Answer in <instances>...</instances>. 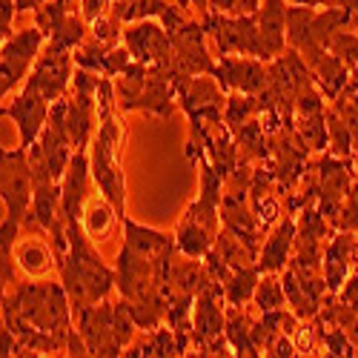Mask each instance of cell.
I'll list each match as a JSON object with an SVG mask.
<instances>
[{
	"label": "cell",
	"instance_id": "9a60e30c",
	"mask_svg": "<svg viewBox=\"0 0 358 358\" xmlns=\"http://www.w3.org/2000/svg\"><path fill=\"white\" fill-rule=\"evenodd\" d=\"M261 281V270L258 264H250V266H238L232 270L224 281V295H227V304L229 307H244L255 298V287Z\"/></svg>",
	"mask_w": 358,
	"mask_h": 358
},
{
	"label": "cell",
	"instance_id": "9c48e42d",
	"mask_svg": "<svg viewBox=\"0 0 358 358\" xmlns=\"http://www.w3.org/2000/svg\"><path fill=\"white\" fill-rule=\"evenodd\" d=\"M89 175H92V164L86 158V149H78L61 178V218L66 224L83 221L89 203Z\"/></svg>",
	"mask_w": 358,
	"mask_h": 358
},
{
	"label": "cell",
	"instance_id": "4fadbf2b",
	"mask_svg": "<svg viewBox=\"0 0 358 358\" xmlns=\"http://www.w3.org/2000/svg\"><path fill=\"white\" fill-rule=\"evenodd\" d=\"M215 238H218V235H215L210 227L201 224V221H195L192 215L184 213L181 224H178V232H175V247H178V252H181V255L206 258V252L215 247Z\"/></svg>",
	"mask_w": 358,
	"mask_h": 358
},
{
	"label": "cell",
	"instance_id": "cb8c5ba5",
	"mask_svg": "<svg viewBox=\"0 0 358 358\" xmlns=\"http://www.w3.org/2000/svg\"><path fill=\"white\" fill-rule=\"evenodd\" d=\"M0 3H3V12H0V35H3V41H6L9 35H15L12 32V17L17 12V3L15 0H0Z\"/></svg>",
	"mask_w": 358,
	"mask_h": 358
},
{
	"label": "cell",
	"instance_id": "484cf974",
	"mask_svg": "<svg viewBox=\"0 0 358 358\" xmlns=\"http://www.w3.org/2000/svg\"><path fill=\"white\" fill-rule=\"evenodd\" d=\"M210 9L221 15H235L238 12V0H210Z\"/></svg>",
	"mask_w": 358,
	"mask_h": 358
},
{
	"label": "cell",
	"instance_id": "7c38bea8",
	"mask_svg": "<svg viewBox=\"0 0 358 358\" xmlns=\"http://www.w3.org/2000/svg\"><path fill=\"white\" fill-rule=\"evenodd\" d=\"M295 238H298V229H295V221L292 218H284L281 224H275V229L266 238V244L261 250V258L255 261L261 273H281L284 266L292 261V250H295Z\"/></svg>",
	"mask_w": 358,
	"mask_h": 358
},
{
	"label": "cell",
	"instance_id": "7402d4cb",
	"mask_svg": "<svg viewBox=\"0 0 358 358\" xmlns=\"http://www.w3.org/2000/svg\"><path fill=\"white\" fill-rule=\"evenodd\" d=\"M318 338L321 333L315 327H295L292 330V341L298 347V355H315L318 352Z\"/></svg>",
	"mask_w": 358,
	"mask_h": 358
},
{
	"label": "cell",
	"instance_id": "44dd1931",
	"mask_svg": "<svg viewBox=\"0 0 358 358\" xmlns=\"http://www.w3.org/2000/svg\"><path fill=\"white\" fill-rule=\"evenodd\" d=\"M92 38L101 43V46H106V49H112V46H121V20H117L115 15H103V17H98L95 23H92Z\"/></svg>",
	"mask_w": 358,
	"mask_h": 358
},
{
	"label": "cell",
	"instance_id": "52a82bcc",
	"mask_svg": "<svg viewBox=\"0 0 358 358\" xmlns=\"http://www.w3.org/2000/svg\"><path fill=\"white\" fill-rule=\"evenodd\" d=\"M124 43H127V49L132 52V57L138 64L164 66V69L172 72V64H175L172 38H169L166 29L158 26L155 20H135V23H129L127 32H124Z\"/></svg>",
	"mask_w": 358,
	"mask_h": 358
},
{
	"label": "cell",
	"instance_id": "2e32d148",
	"mask_svg": "<svg viewBox=\"0 0 358 358\" xmlns=\"http://www.w3.org/2000/svg\"><path fill=\"white\" fill-rule=\"evenodd\" d=\"M252 318H247L241 313V307H232V313H227V341L232 344L235 355H258V344L252 338Z\"/></svg>",
	"mask_w": 358,
	"mask_h": 358
},
{
	"label": "cell",
	"instance_id": "3957f363",
	"mask_svg": "<svg viewBox=\"0 0 358 358\" xmlns=\"http://www.w3.org/2000/svg\"><path fill=\"white\" fill-rule=\"evenodd\" d=\"M0 198L6 206V218L15 224H26L32 215L35 198V175L29 164V149H3V169H0Z\"/></svg>",
	"mask_w": 358,
	"mask_h": 358
},
{
	"label": "cell",
	"instance_id": "e0dca14e",
	"mask_svg": "<svg viewBox=\"0 0 358 358\" xmlns=\"http://www.w3.org/2000/svg\"><path fill=\"white\" fill-rule=\"evenodd\" d=\"M115 221H121V215H117V210L112 206V201L109 198H89V203H86V213H83V227H86V232L92 235V238H103V235H109L112 232V227H115Z\"/></svg>",
	"mask_w": 358,
	"mask_h": 358
},
{
	"label": "cell",
	"instance_id": "ba28073f",
	"mask_svg": "<svg viewBox=\"0 0 358 358\" xmlns=\"http://www.w3.org/2000/svg\"><path fill=\"white\" fill-rule=\"evenodd\" d=\"M49 112H52V103L41 92H35L29 83L20 89V95L12 103H3V117H12L17 127V135H20L17 146L29 149L43 135V129L49 124Z\"/></svg>",
	"mask_w": 358,
	"mask_h": 358
},
{
	"label": "cell",
	"instance_id": "5bb4252c",
	"mask_svg": "<svg viewBox=\"0 0 358 358\" xmlns=\"http://www.w3.org/2000/svg\"><path fill=\"white\" fill-rule=\"evenodd\" d=\"M15 261L29 275H43L52 270V264H57L52 241L46 244L43 238H26L23 244H15Z\"/></svg>",
	"mask_w": 358,
	"mask_h": 358
},
{
	"label": "cell",
	"instance_id": "30bf717a",
	"mask_svg": "<svg viewBox=\"0 0 358 358\" xmlns=\"http://www.w3.org/2000/svg\"><path fill=\"white\" fill-rule=\"evenodd\" d=\"M287 12H289L287 0H264L261 9L255 12L266 64L287 52Z\"/></svg>",
	"mask_w": 358,
	"mask_h": 358
},
{
	"label": "cell",
	"instance_id": "83f0119b",
	"mask_svg": "<svg viewBox=\"0 0 358 358\" xmlns=\"http://www.w3.org/2000/svg\"><path fill=\"white\" fill-rule=\"evenodd\" d=\"M66 3H75V0H66Z\"/></svg>",
	"mask_w": 358,
	"mask_h": 358
},
{
	"label": "cell",
	"instance_id": "603a6c76",
	"mask_svg": "<svg viewBox=\"0 0 358 358\" xmlns=\"http://www.w3.org/2000/svg\"><path fill=\"white\" fill-rule=\"evenodd\" d=\"M112 3H115V0H80V15H83L86 23H95L98 17L109 15Z\"/></svg>",
	"mask_w": 358,
	"mask_h": 358
},
{
	"label": "cell",
	"instance_id": "5b68a950",
	"mask_svg": "<svg viewBox=\"0 0 358 358\" xmlns=\"http://www.w3.org/2000/svg\"><path fill=\"white\" fill-rule=\"evenodd\" d=\"M213 78L221 83L224 92H244V95H264L270 86V66L261 57L247 55H221L215 61Z\"/></svg>",
	"mask_w": 358,
	"mask_h": 358
},
{
	"label": "cell",
	"instance_id": "ac0fdd59",
	"mask_svg": "<svg viewBox=\"0 0 358 358\" xmlns=\"http://www.w3.org/2000/svg\"><path fill=\"white\" fill-rule=\"evenodd\" d=\"M255 307L258 313H273L287 307V289H284V278H278V273H261V281L255 287Z\"/></svg>",
	"mask_w": 358,
	"mask_h": 358
},
{
	"label": "cell",
	"instance_id": "8fae6325",
	"mask_svg": "<svg viewBox=\"0 0 358 358\" xmlns=\"http://www.w3.org/2000/svg\"><path fill=\"white\" fill-rule=\"evenodd\" d=\"M352 264H355V238H352V232L344 229L324 247V258H321L324 281L330 287V292H338L347 284Z\"/></svg>",
	"mask_w": 358,
	"mask_h": 358
},
{
	"label": "cell",
	"instance_id": "4316f807",
	"mask_svg": "<svg viewBox=\"0 0 358 358\" xmlns=\"http://www.w3.org/2000/svg\"><path fill=\"white\" fill-rule=\"evenodd\" d=\"M15 3H17V12H23V9H32V12H38V9L46 3V0H15Z\"/></svg>",
	"mask_w": 358,
	"mask_h": 358
},
{
	"label": "cell",
	"instance_id": "d6986e66",
	"mask_svg": "<svg viewBox=\"0 0 358 358\" xmlns=\"http://www.w3.org/2000/svg\"><path fill=\"white\" fill-rule=\"evenodd\" d=\"M72 15V3L66 0H46V3L35 12V26L46 35V41L64 26V20Z\"/></svg>",
	"mask_w": 358,
	"mask_h": 358
},
{
	"label": "cell",
	"instance_id": "ffe728a7",
	"mask_svg": "<svg viewBox=\"0 0 358 358\" xmlns=\"http://www.w3.org/2000/svg\"><path fill=\"white\" fill-rule=\"evenodd\" d=\"M86 20H83V15H69L66 20H64V26L57 29V32L46 41L49 46H55V49H69V52H75L83 41H86Z\"/></svg>",
	"mask_w": 358,
	"mask_h": 358
},
{
	"label": "cell",
	"instance_id": "d4e9b609",
	"mask_svg": "<svg viewBox=\"0 0 358 358\" xmlns=\"http://www.w3.org/2000/svg\"><path fill=\"white\" fill-rule=\"evenodd\" d=\"M178 6H181V9H195L201 17H206V15H210L213 9H210V0H178Z\"/></svg>",
	"mask_w": 358,
	"mask_h": 358
},
{
	"label": "cell",
	"instance_id": "7a4b0ae2",
	"mask_svg": "<svg viewBox=\"0 0 358 358\" xmlns=\"http://www.w3.org/2000/svg\"><path fill=\"white\" fill-rule=\"evenodd\" d=\"M69 250L64 258H57L61 281L72 301V313H83L86 307L106 301L112 287H117V273L103 264L101 252L92 247V235L86 232L83 221L66 224Z\"/></svg>",
	"mask_w": 358,
	"mask_h": 358
},
{
	"label": "cell",
	"instance_id": "6da1fadb",
	"mask_svg": "<svg viewBox=\"0 0 358 358\" xmlns=\"http://www.w3.org/2000/svg\"><path fill=\"white\" fill-rule=\"evenodd\" d=\"M72 301L66 295L64 281H29L15 284L9 295H3V327H32L38 333H46L69 350V338L75 333L72 327Z\"/></svg>",
	"mask_w": 358,
	"mask_h": 358
},
{
	"label": "cell",
	"instance_id": "8992f818",
	"mask_svg": "<svg viewBox=\"0 0 358 358\" xmlns=\"http://www.w3.org/2000/svg\"><path fill=\"white\" fill-rule=\"evenodd\" d=\"M75 80V52L69 49H55L46 43V49L41 52L38 64L29 72V86L41 92L49 103H55L57 98L66 95L69 83Z\"/></svg>",
	"mask_w": 358,
	"mask_h": 358
},
{
	"label": "cell",
	"instance_id": "277c9868",
	"mask_svg": "<svg viewBox=\"0 0 358 358\" xmlns=\"http://www.w3.org/2000/svg\"><path fill=\"white\" fill-rule=\"evenodd\" d=\"M43 41L46 35L41 29H23V32H15L3 41V61H0V95H9L23 83V78L32 72V66L38 64L41 57V49H43Z\"/></svg>",
	"mask_w": 358,
	"mask_h": 358
}]
</instances>
